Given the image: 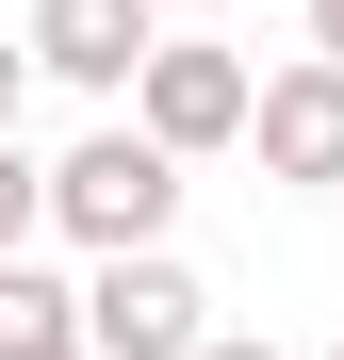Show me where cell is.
<instances>
[{
	"mask_svg": "<svg viewBox=\"0 0 344 360\" xmlns=\"http://www.w3.org/2000/svg\"><path fill=\"white\" fill-rule=\"evenodd\" d=\"M164 213H181V164H164L148 131H82L66 164H49V229H66V246H98V262H148Z\"/></svg>",
	"mask_w": 344,
	"mask_h": 360,
	"instance_id": "6da1fadb",
	"label": "cell"
},
{
	"mask_svg": "<svg viewBox=\"0 0 344 360\" xmlns=\"http://www.w3.org/2000/svg\"><path fill=\"white\" fill-rule=\"evenodd\" d=\"M197 344H213V295L164 262V246L82 278V360H197Z\"/></svg>",
	"mask_w": 344,
	"mask_h": 360,
	"instance_id": "7a4b0ae2",
	"label": "cell"
},
{
	"mask_svg": "<svg viewBox=\"0 0 344 360\" xmlns=\"http://www.w3.org/2000/svg\"><path fill=\"white\" fill-rule=\"evenodd\" d=\"M246 98H262V82L229 66L213 33H164V49H148V82H132V131H148L164 164H197V148H229V131H246Z\"/></svg>",
	"mask_w": 344,
	"mask_h": 360,
	"instance_id": "3957f363",
	"label": "cell"
},
{
	"mask_svg": "<svg viewBox=\"0 0 344 360\" xmlns=\"http://www.w3.org/2000/svg\"><path fill=\"white\" fill-rule=\"evenodd\" d=\"M33 66L49 82H82V98H132L148 82V49H164V17H148V0H33Z\"/></svg>",
	"mask_w": 344,
	"mask_h": 360,
	"instance_id": "277c9868",
	"label": "cell"
},
{
	"mask_svg": "<svg viewBox=\"0 0 344 360\" xmlns=\"http://www.w3.org/2000/svg\"><path fill=\"white\" fill-rule=\"evenodd\" d=\"M246 148H262V180L328 197V180H344V66H279V82L246 98Z\"/></svg>",
	"mask_w": 344,
	"mask_h": 360,
	"instance_id": "5b68a950",
	"label": "cell"
},
{
	"mask_svg": "<svg viewBox=\"0 0 344 360\" xmlns=\"http://www.w3.org/2000/svg\"><path fill=\"white\" fill-rule=\"evenodd\" d=\"M66 344H82V295L49 262H0V360H66Z\"/></svg>",
	"mask_w": 344,
	"mask_h": 360,
	"instance_id": "8992f818",
	"label": "cell"
},
{
	"mask_svg": "<svg viewBox=\"0 0 344 360\" xmlns=\"http://www.w3.org/2000/svg\"><path fill=\"white\" fill-rule=\"evenodd\" d=\"M33 229H49V164L0 131V262H33Z\"/></svg>",
	"mask_w": 344,
	"mask_h": 360,
	"instance_id": "52a82bcc",
	"label": "cell"
},
{
	"mask_svg": "<svg viewBox=\"0 0 344 360\" xmlns=\"http://www.w3.org/2000/svg\"><path fill=\"white\" fill-rule=\"evenodd\" d=\"M312 66H344V0H312Z\"/></svg>",
	"mask_w": 344,
	"mask_h": 360,
	"instance_id": "ba28073f",
	"label": "cell"
},
{
	"mask_svg": "<svg viewBox=\"0 0 344 360\" xmlns=\"http://www.w3.org/2000/svg\"><path fill=\"white\" fill-rule=\"evenodd\" d=\"M17 82H33V49H0V131H17Z\"/></svg>",
	"mask_w": 344,
	"mask_h": 360,
	"instance_id": "9c48e42d",
	"label": "cell"
},
{
	"mask_svg": "<svg viewBox=\"0 0 344 360\" xmlns=\"http://www.w3.org/2000/svg\"><path fill=\"white\" fill-rule=\"evenodd\" d=\"M197 360H279V344H197Z\"/></svg>",
	"mask_w": 344,
	"mask_h": 360,
	"instance_id": "30bf717a",
	"label": "cell"
},
{
	"mask_svg": "<svg viewBox=\"0 0 344 360\" xmlns=\"http://www.w3.org/2000/svg\"><path fill=\"white\" fill-rule=\"evenodd\" d=\"M148 17H197V0H148Z\"/></svg>",
	"mask_w": 344,
	"mask_h": 360,
	"instance_id": "8fae6325",
	"label": "cell"
},
{
	"mask_svg": "<svg viewBox=\"0 0 344 360\" xmlns=\"http://www.w3.org/2000/svg\"><path fill=\"white\" fill-rule=\"evenodd\" d=\"M66 360H82V344H66Z\"/></svg>",
	"mask_w": 344,
	"mask_h": 360,
	"instance_id": "7c38bea8",
	"label": "cell"
}]
</instances>
